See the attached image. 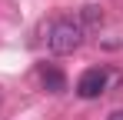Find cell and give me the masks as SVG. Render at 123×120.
Segmentation results:
<instances>
[{"label": "cell", "mask_w": 123, "mask_h": 120, "mask_svg": "<svg viewBox=\"0 0 123 120\" xmlns=\"http://www.w3.org/2000/svg\"><path fill=\"white\" fill-rule=\"evenodd\" d=\"M83 40H86V27L80 23V17H60L47 30V50L57 57H67V53L80 50Z\"/></svg>", "instance_id": "1"}, {"label": "cell", "mask_w": 123, "mask_h": 120, "mask_svg": "<svg viewBox=\"0 0 123 120\" xmlns=\"http://www.w3.org/2000/svg\"><path fill=\"white\" fill-rule=\"evenodd\" d=\"M106 90V70L103 67H90V70H83L80 80H77V93L83 100H97Z\"/></svg>", "instance_id": "2"}, {"label": "cell", "mask_w": 123, "mask_h": 120, "mask_svg": "<svg viewBox=\"0 0 123 120\" xmlns=\"http://www.w3.org/2000/svg\"><path fill=\"white\" fill-rule=\"evenodd\" d=\"M40 83H43V90H50V93H63L67 90V77L53 63H40Z\"/></svg>", "instance_id": "3"}, {"label": "cell", "mask_w": 123, "mask_h": 120, "mask_svg": "<svg viewBox=\"0 0 123 120\" xmlns=\"http://www.w3.org/2000/svg\"><path fill=\"white\" fill-rule=\"evenodd\" d=\"M110 120H123V110H113V113H110Z\"/></svg>", "instance_id": "4"}]
</instances>
